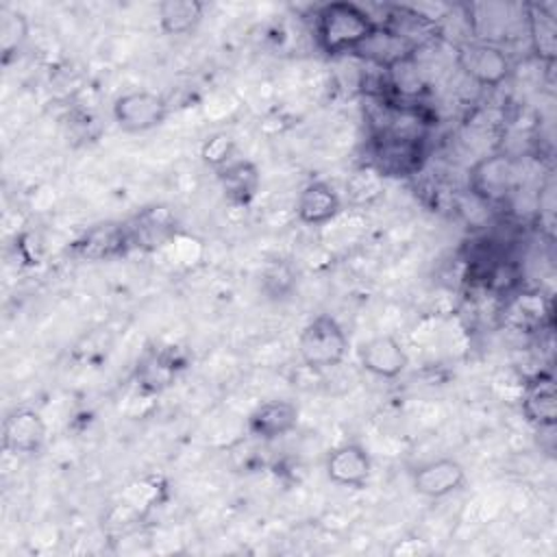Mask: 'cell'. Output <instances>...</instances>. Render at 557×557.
I'll return each mask as SVG.
<instances>
[{
    "mask_svg": "<svg viewBox=\"0 0 557 557\" xmlns=\"http://www.w3.org/2000/svg\"><path fill=\"white\" fill-rule=\"evenodd\" d=\"M379 22L355 2H329L315 13V39L326 54L355 52L374 35Z\"/></svg>",
    "mask_w": 557,
    "mask_h": 557,
    "instance_id": "6da1fadb",
    "label": "cell"
},
{
    "mask_svg": "<svg viewBox=\"0 0 557 557\" xmlns=\"http://www.w3.org/2000/svg\"><path fill=\"white\" fill-rule=\"evenodd\" d=\"M346 352H348V335L333 315L320 313L302 326L298 337V355L307 368L311 370L335 368L344 361Z\"/></svg>",
    "mask_w": 557,
    "mask_h": 557,
    "instance_id": "7a4b0ae2",
    "label": "cell"
},
{
    "mask_svg": "<svg viewBox=\"0 0 557 557\" xmlns=\"http://www.w3.org/2000/svg\"><path fill=\"white\" fill-rule=\"evenodd\" d=\"M459 70L481 87H498L511 74L507 52L492 41H466L457 48Z\"/></svg>",
    "mask_w": 557,
    "mask_h": 557,
    "instance_id": "3957f363",
    "label": "cell"
},
{
    "mask_svg": "<svg viewBox=\"0 0 557 557\" xmlns=\"http://www.w3.org/2000/svg\"><path fill=\"white\" fill-rule=\"evenodd\" d=\"M424 159L418 135L383 131L374 139V170L385 176H409L420 170Z\"/></svg>",
    "mask_w": 557,
    "mask_h": 557,
    "instance_id": "277c9868",
    "label": "cell"
},
{
    "mask_svg": "<svg viewBox=\"0 0 557 557\" xmlns=\"http://www.w3.org/2000/svg\"><path fill=\"white\" fill-rule=\"evenodd\" d=\"M168 102L150 89H133L113 100V120L126 133H146L157 128L168 117Z\"/></svg>",
    "mask_w": 557,
    "mask_h": 557,
    "instance_id": "5b68a950",
    "label": "cell"
},
{
    "mask_svg": "<svg viewBox=\"0 0 557 557\" xmlns=\"http://www.w3.org/2000/svg\"><path fill=\"white\" fill-rule=\"evenodd\" d=\"M516 183V161L505 152L481 157L468 170V187L481 202H503Z\"/></svg>",
    "mask_w": 557,
    "mask_h": 557,
    "instance_id": "8992f818",
    "label": "cell"
},
{
    "mask_svg": "<svg viewBox=\"0 0 557 557\" xmlns=\"http://www.w3.org/2000/svg\"><path fill=\"white\" fill-rule=\"evenodd\" d=\"M46 444V422L39 411L20 407L2 422V446L13 455H37Z\"/></svg>",
    "mask_w": 557,
    "mask_h": 557,
    "instance_id": "52a82bcc",
    "label": "cell"
},
{
    "mask_svg": "<svg viewBox=\"0 0 557 557\" xmlns=\"http://www.w3.org/2000/svg\"><path fill=\"white\" fill-rule=\"evenodd\" d=\"M357 357L361 368L379 379H396L409 366L407 350L392 335H374L361 342L357 348Z\"/></svg>",
    "mask_w": 557,
    "mask_h": 557,
    "instance_id": "ba28073f",
    "label": "cell"
},
{
    "mask_svg": "<svg viewBox=\"0 0 557 557\" xmlns=\"http://www.w3.org/2000/svg\"><path fill=\"white\" fill-rule=\"evenodd\" d=\"M324 470L335 485L361 490L370 481L372 459L361 444L346 442L329 453Z\"/></svg>",
    "mask_w": 557,
    "mask_h": 557,
    "instance_id": "9c48e42d",
    "label": "cell"
},
{
    "mask_svg": "<svg viewBox=\"0 0 557 557\" xmlns=\"http://www.w3.org/2000/svg\"><path fill=\"white\" fill-rule=\"evenodd\" d=\"M463 483H466V468L453 457L426 461L418 466L411 476V485L416 494L424 498L450 496L453 492L461 490Z\"/></svg>",
    "mask_w": 557,
    "mask_h": 557,
    "instance_id": "30bf717a",
    "label": "cell"
},
{
    "mask_svg": "<svg viewBox=\"0 0 557 557\" xmlns=\"http://www.w3.org/2000/svg\"><path fill=\"white\" fill-rule=\"evenodd\" d=\"M524 24L529 33L531 52L537 61L553 65L557 59V13L555 4L529 2L524 4Z\"/></svg>",
    "mask_w": 557,
    "mask_h": 557,
    "instance_id": "8fae6325",
    "label": "cell"
},
{
    "mask_svg": "<svg viewBox=\"0 0 557 557\" xmlns=\"http://www.w3.org/2000/svg\"><path fill=\"white\" fill-rule=\"evenodd\" d=\"M300 411L292 400H268L248 416V431L261 440H278L298 426Z\"/></svg>",
    "mask_w": 557,
    "mask_h": 557,
    "instance_id": "7c38bea8",
    "label": "cell"
},
{
    "mask_svg": "<svg viewBox=\"0 0 557 557\" xmlns=\"http://www.w3.org/2000/svg\"><path fill=\"white\" fill-rule=\"evenodd\" d=\"M342 211V198L326 181L307 183L296 200V215L302 224L322 226L337 218Z\"/></svg>",
    "mask_w": 557,
    "mask_h": 557,
    "instance_id": "4fadbf2b",
    "label": "cell"
},
{
    "mask_svg": "<svg viewBox=\"0 0 557 557\" xmlns=\"http://www.w3.org/2000/svg\"><path fill=\"white\" fill-rule=\"evenodd\" d=\"M522 413L535 429L557 426V392L550 374H537L527 383L522 394Z\"/></svg>",
    "mask_w": 557,
    "mask_h": 557,
    "instance_id": "5bb4252c",
    "label": "cell"
},
{
    "mask_svg": "<svg viewBox=\"0 0 557 557\" xmlns=\"http://www.w3.org/2000/svg\"><path fill=\"white\" fill-rule=\"evenodd\" d=\"M133 244L128 226L117 222H104L89 228L78 242L76 250L87 259H111L122 255Z\"/></svg>",
    "mask_w": 557,
    "mask_h": 557,
    "instance_id": "9a60e30c",
    "label": "cell"
},
{
    "mask_svg": "<svg viewBox=\"0 0 557 557\" xmlns=\"http://www.w3.org/2000/svg\"><path fill=\"white\" fill-rule=\"evenodd\" d=\"M215 172L226 200H231L233 205H248L257 196L261 185V174L252 161L233 159L231 163H226Z\"/></svg>",
    "mask_w": 557,
    "mask_h": 557,
    "instance_id": "2e32d148",
    "label": "cell"
},
{
    "mask_svg": "<svg viewBox=\"0 0 557 557\" xmlns=\"http://www.w3.org/2000/svg\"><path fill=\"white\" fill-rule=\"evenodd\" d=\"M205 13V4L198 0H163L157 4L159 28L165 35L191 33Z\"/></svg>",
    "mask_w": 557,
    "mask_h": 557,
    "instance_id": "e0dca14e",
    "label": "cell"
},
{
    "mask_svg": "<svg viewBox=\"0 0 557 557\" xmlns=\"http://www.w3.org/2000/svg\"><path fill=\"white\" fill-rule=\"evenodd\" d=\"M28 39V20L22 11L15 9H2L0 11V48L2 59L9 61L13 54H17Z\"/></svg>",
    "mask_w": 557,
    "mask_h": 557,
    "instance_id": "ac0fdd59",
    "label": "cell"
},
{
    "mask_svg": "<svg viewBox=\"0 0 557 557\" xmlns=\"http://www.w3.org/2000/svg\"><path fill=\"white\" fill-rule=\"evenodd\" d=\"M511 313L516 318V324L522 329H533V326H542L548 318H550V305L542 294H520L513 305H511Z\"/></svg>",
    "mask_w": 557,
    "mask_h": 557,
    "instance_id": "d6986e66",
    "label": "cell"
},
{
    "mask_svg": "<svg viewBox=\"0 0 557 557\" xmlns=\"http://www.w3.org/2000/svg\"><path fill=\"white\" fill-rule=\"evenodd\" d=\"M235 150H237V144L233 139V135L220 131V133H213L209 135L205 141H202V148H200V157L202 161L213 168V170H220L224 168L226 163H231L235 157Z\"/></svg>",
    "mask_w": 557,
    "mask_h": 557,
    "instance_id": "ffe728a7",
    "label": "cell"
},
{
    "mask_svg": "<svg viewBox=\"0 0 557 557\" xmlns=\"http://www.w3.org/2000/svg\"><path fill=\"white\" fill-rule=\"evenodd\" d=\"M172 374H174V366L170 361H165L163 357L154 355L152 359H148L141 366V385L152 392H159L161 387H165L172 381Z\"/></svg>",
    "mask_w": 557,
    "mask_h": 557,
    "instance_id": "44dd1931",
    "label": "cell"
}]
</instances>
